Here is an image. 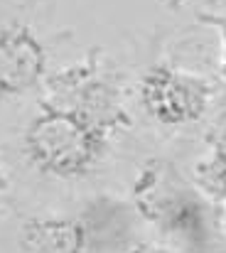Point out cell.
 Instances as JSON below:
<instances>
[{
	"label": "cell",
	"instance_id": "obj_1",
	"mask_svg": "<svg viewBox=\"0 0 226 253\" xmlns=\"http://www.w3.org/2000/svg\"><path fill=\"white\" fill-rule=\"evenodd\" d=\"M140 140L131 64L106 47H91L59 62L0 138L5 194L40 204L113 189L111 182L145 155Z\"/></svg>",
	"mask_w": 226,
	"mask_h": 253
},
{
	"label": "cell",
	"instance_id": "obj_2",
	"mask_svg": "<svg viewBox=\"0 0 226 253\" xmlns=\"http://www.w3.org/2000/svg\"><path fill=\"white\" fill-rule=\"evenodd\" d=\"M0 207V253H118L145 234L128 197L116 189L40 204L2 194Z\"/></svg>",
	"mask_w": 226,
	"mask_h": 253
},
{
	"label": "cell",
	"instance_id": "obj_3",
	"mask_svg": "<svg viewBox=\"0 0 226 253\" xmlns=\"http://www.w3.org/2000/svg\"><path fill=\"white\" fill-rule=\"evenodd\" d=\"M131 101L140 133L152 143H192L212 130L226 108L217 72L194 67L172 47H150L131 64Z\"/></svg>",
	"mask_w": 226,
	"mask_h": 253
},
{
	"label": "cell",
	"instance_id": "obj_4",
	"mask_svg": "<svg viewBox=\"0 0 226 253\" xmlns=\"http://www.w3.org/2000/svg\"><path fill=\"white\" fill-rule=\"evenodd\" d=\"M123 194L143 231L175 253H226V234L212 199L167 150L145 153Z\"/></svg>",
	"mask_w": 226,
	"mask_h": 253
},
{
	"label": "cell",
	"instance_id": "obj_5",
	"mask_svg": "<svg viewBox=\"0 0 226 253\" xmlns=\"http://www.w3.org/2000/svg\"><path fill=\"white\" fill-rule=\"evenodd\" d=\"M69 40L45 0H0V138L40 96Z\"/></svg>",
	"mask_w": 226,
	"mask_h": 253
},
{
	"label": "cell",
	"instance_id": "obj_6",
	"mask_svg": "<svg viewBox=\"0 0 226 253\" xmlns=\"http://www.w3.org/2000/svg\"><path fill=\"white\" fill-rule=\"evenodd\" d=\"M197 160L226 174V108L212 126V130L204 135V153Z\"/></svg>",
	"mask_w": 226,
	"mask_h": 253
},
{
	"label": "cell",
	"instance_id": "obj_7",
	"mask_svg": "<svg viewBox=\"0 0 226 253\" xmlns=\"http://www.w3.org/2000/svg\"><path fill=\"white\" fill-rule=\"evenodd\" d=\"M197 20L204 25V27H212L219 37V57H217V77L224 86L226 93V15H214V12H199Z\"/></svg>",
	"mask_w": 226,
	"mask_h": 253
},
{
	"label": "cell",
	"instance_id": "obj_8",
	"mask_svg": "<svg viewBox=\"0 0 226 253\" xmlns=\"http://www.w3.org/2000/svg\"><path fill=\"white\" fill-rule=\"evenodd\" d=\"M118 253H175V251L167 249V246H162V244H157V241H152L148 234H140L131 244H126Z\"/></svg>",
	"mask_w": 226,
	"mask_h": 253
},
{
	"label": "cell",
	"instance_id": "obj_9",
	"mask_svg": "<svg viewBox=\"0 0 226 253\" xmlns=\"http://www.w3.org/2000/svg\"><path fill=\"white\" fill-rule=\"evenodd\" d=\"M189 0H165V5L170 7V10H177V7H182V5H187Z\"/></svg>",
	"mask_w": 226,
	"mask_h": 253
},
{
	"label": "cell",
	"instance_id": "obj_10",
	"mask_svg": "<svg viewBox=\"0 0 226 253\" xmlns=\"http://www.w3.org/2000/svg\"><path fill=\"white\" fill-rule=\"evenodd\" d=\"M5 189H7V182H5V177H2V169H0V199H2Z\"/></svg>",
	"mask_w": 226,
	"mask_h": 253
}]
</instances>
